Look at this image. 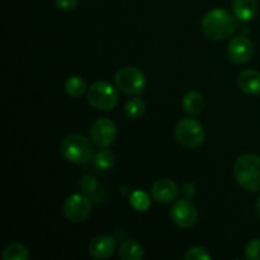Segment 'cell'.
<instances>
[{
	"mask_svg": "<svg viewBox=\"0 0 260 260\" xmlns=\"http://www.w3.org/2000/svg\"><path fill=\"white\" fill-rule=\"evenodd\" d=\"M238 18L225 9L210 10L201 22V28L208 38L222 41L231 37L238 27Z\"/></svg>",
	"mask_w": 260,
	"mask_h": 260,
	"instance_id": "obj_1",
	"label": "cell"
},
{
	"mask_svg": "<svg viewBox=\"0 0 260 260\" xmlns=\"http://www.w3.org/2000/svg\"><path fill=\"white\" fill-rule=\"evenodd\" d=\"M234 175L244 189L249 192H259L260 156L254 154L241 155L234 164Z\"/></svg>",
	"mask_w": 260,
	"mask_h": 260,
	"instance_id": "obj_2",
	"label": "cell"
},
{
	"mask_svg": "<svg viewBox=\"0 0 260 260\" xmlns=\"http://www.w3.org/2000/svg\"><path fill=\"white\" fill-rule=\"evenodd\" d=\"M60 152L63 159L73 164H85L93 157V147L85 136L70 134L60 142Z\"/></svg>",
	"mask_w": 260,
	"mask_h": 260,
	"instance_id": "obj_3",
	"label": "cell"
},
{
	"mask_svg": "<svg viewBox=\"0 0 260 260\" xmlns=\"http://www.w3.org/2000/svg\"><path fill=\"white\" fill-rule=\"evenodd\" d=\"M174 136L182 146L187 149H197L205 142L206 132L202 123L197 119L184 118L175 126Z\"/></svg>",
	"mask_w": 260,
	"mask_h": 260,
	"instance_id": "obj_4",
	"label": "cell"
},
{
	"mask_svg": "<svg viewBox=\"0 0 260 260\" xmlns=\"http://www.w3.org/2000/svg\"><path fill=\"white\" fill-rule=\"evenodd\" d=\"M89 104L99 111H111L118 103V91L106 81H95L86 93Z\"/></svg>",
	"mask_w": 260,
	"mask_h": 260,
	"instance_id": "obj_5",
	"label": "cell"
},
{
	"mask_svg": "<svg viewBox=\"0 0 260 260\" xmlns=\"http://www.w3.org/2000/svg\"><path fill=\"white\" fill-rule=\"evenodd\" d=\"M114 83L122 93L137 95L145 90L147 81L146 76L140 69L126 66L117 71L114 76Z\"/></svg>",
	"mask_w": 260,
	"mask_h": 260,
	"instance_id": "obj_6",
	"label": "cell"
},
{
	"mask_svg": "<svg viewBox=\"0 0 260 260\" xmlns=\"http://www.w3.org/2000/svg\"><path fill=\"white\" fill-rule=\"evenodd\" d=\"M170 218L180 229H189L198 220V210L189 198L175 201L170 208Z\"/></svg>",
	"mask_w": 260,
	"mask_h": 260,
	"instance_id": "obj_7",
	"label": "cell"
},
{
	"mask_svg": "<svg viewBox=\"0 0 260 260\" xmlns=\"http://www.w3.org/2000/svg\"><path fill=\"white\" fill-rule=\"evenodd\" d=\"M91 201L84 194H73L63 203V215L70 222H83L91 215Z\"/></svg>",
	"mask_w": 260,
	"mask_h": 260,
	"instance_id": "obj_8",
	"label": "cell"
},
{
	"mask_svg": "<svg viewBox=\"0 0 260 260\" xmlns=\"http://www.w3.org/2000/svg\"><path fill=\"white\" fill-rule=\"evenodd\" d=\"M90 139L96 146L108 147L116 141L117 139V126L112 119L98 118L90 126Z\"/></svg>",
	"mask_w": 260,
	"mask_h": 260,
	"instance_id": "obj_9",
	"label": "cell"
},
{
	"mask_svg": "<svg viewBox=\"0 0 260 260\" xmlns=\"http://www.w3.org/2000/svg\"><path fill=\"white\" fill-rule=\"evenodd\" d=\"M254 53V46L245 36H236L228 46L229 58L236 65H243L250 61Z\"/></svg>",
	"mask_w": 260,
	"mask_h": 260,
	"instance_id": "obj_10",
	"label": "cell"
},
{
	"mask_svg": "<svg viewBox=\"0 0 260 260\" xmlns=\"http://www.w3.org/2000/svg\"><path fill=\"white\" fill-rule=\"evenodd\" d=\"M116 251V240L112 236L99 235L95 236L89 243V254L95 259H108Z\"/></svg>",
	"mask_w": 260,
	"mask_h": 260,
	"instance_id": "obj_11",
	"label": "cell"
},
{
	"mask_svg": "<svg viewBox=\"0 0 260 260\" xmlns=\"http://www.w3.org/2000/svg\"><path fill=\"white\" fill-rule=\"evenodd\" d=\"M178 193H179V188L170 179L156 180L151 188L152 198L157 203H162V205L173 202L177 198Z\"/></svg>",
	"mask_w": 260,
	"mask_h": 260,
	"instance_id": "obj_12",
	"label": "cell"
},
{
	"mask_svg": "<svg viewBox=\"0 0 260 260\" xmlns=\"http://www.w3.org/2000/svg\"><path fill=\"white\" fill-rule=\"evenodd\" d=\"M238 85L241 91L249 95H259L260 94V73L256 70L241 71L238 78Z\"/></svg>",
	"mask_w": 260,
	"mask_h": 260,
	"instance_id": "obj_13",
	"label": "cell"
},
{
	"mask_svg": "<svg viewBox=\"0 0 260 260\" xmlns=\"http://www.w3.org/2000/svg\"><path fill=\"white\" fill-rule=\"evenodd\" d=\"M234 14L241 22H249L258 13V2L256 0H234Z\"/></svg>",
	"mask_w": 260,
	"mask_h": 260,
	"instance_id": "obj_14",
	"label": "cell"
},
{
	"mask_svg": "<svg viewBox=\"0 0 260 260\" xmlns=\"http://www.w3.org/2000/svg\"><path fill=\"white\" fill-rule=\"evenodd\" d=\"M182 106L184 112H187L188 114H200L201 112L205 108V98L201 93L194 90H190L183 96Z\"/></svg>",
	"mask_w": 260,
	"mask_h": 260,
	"instance_id": "obj_15",
	"label": "cell"
},
{
	"mask_svg": "<svg viewBox=\"0 0 260 260\" xmlns=\"http://www.w3.org/2000/svg\"><path fill=\"white\" fill-rule=\"evenodd\" d=\"M119 256L123 260H139L144 256V248L135 240H126L119 246Z\"/></svg>",
	"mask_w": 260,
	"mask_h": 260,
	"instance_id": "obj_16",
	"label": "cell"
},
{
	"mask_svg": "<svg viewBox=\"0 0 260 260\" xmlns=\"http://www.w3.org/2000/svg\"><path fill=\"white\" fill-rule=\"evenodd\" d=\"M65 90L73 98H80L86 91V83L81 76H70L65 81Z\"/></svg>",
	"mask_w": 260,
	"mask_h": 260,
	"instance_id": "obj_17",
	"label": "cell"
},
{
	"mask_svg": "<svg viewBox=\"0 0 260 260\" xmlns=\"http://www.w3.org/2000/svg\"><path fill=\"white\" fill-rule=\"evenodd\" d=\"M28 258H29V251L19 243L9 244L3 251L4 260H27Z\"/></svg>",
	"mask_w": 260,
	"mask_h": 260,
	"instance_id": "obj_18",
	"label": "cell"
},
{
	"mask_svg": "<svg viewBox=\"0 0 260 260\" xmlns=\"http://www.w3.org/2000/svg\"><path fill=\"white\" fill-rule=\"evenodd\" d=\"M145 111H146V103L141 98L129 99L126 106H124V112H126L127 117L131 119L141 118L144 116Z\"/></svg>",
	"mask_w": 260,
	"mask_h": 260,
	"instance_id": "obj_19",
	"label": "cell"
},
{
	"mask_svg": "<svg viewBox=\"0 0 260 260\" xmlns=\"http://www.w3.org/2000/svg\"><path fill=\"white\" fill-rule=\"evenodd\" d=\"M114 161H116L114 160V154L111 150H107L106 147H103L94 157V165H95L96 169L102 170V172H107V170L112 169Z\"/></svg>",
	"mask_w": 260,
	"mask_h": 260,
	"instance_id": "obj_20",
	"label": "cell"
},
{
	"mask_svg": "<svg viewBox=\"0 0 260 260\" xmlns=\"http://www.w3.org/2000/svg\"><path fill=\"white\" fill-rule=\"evenodd\" d=\"M129 203H131V206L136 211L144 212V211L149 210L150 198L149 196L145 192H142V190H135L131 194V197H129Z\"/></svg>",
	"mask_w": 260,
	"mask_h": 260,
	"instance_id": "obj_21",
	"label": "cell"
},
{
	"mask_svg": "<svg viewBox=\"0 0 260 260\" xmlns=\"http://www.w3.org/2000/svg\"><path fill=\"white\" fill-rule=\"evenodd\" d=\"M211 258H212V256H211L210 251H208L207 249L202 248V246L190 248L184 255L185 260H210Z\"/></svg>",
	"mask_w": 260,
	"mask_h": 260,
	"instance_id": "obj_22",
	"label": "cell"
},
{
	"mask_svg": "<svg viewBox=\"0 0 260 260\" xmlns=\"http://www.w3.org/2000/svg\"><path fill=\"white\" fill-rule=\"evenodd\" d=\"M245 256L249 260H260V239L249 241L245 248Z\"/></svg>",
	"mask_w": 260,
	"mask_h": 260,
	"instance_id": "obj_23",
	"label": "cell"
},
{
	"mask_svg": "<svg viewBox=\"0 0 260 260\" xmlns=\"http://www.w3.org/2000/svg\"><path fill=\"white\" fill-rule=\"evenodd\" d=\"M79 185H80V189L84 193H93L98 188V180H96V178L94 175H85L80 180Z\"/></svg>",
	"mask_w": 260,
	"mask_h": 260,
	"instance_id": "obj_24",
	"label": "cell"
},
{
	"mask_svg": "<svg viewBox=\"0 0 260 260\" xmlns=\"http://www.w3.org/2000/svg\"><path fill=\"white\" fill-rule=\"evenodd\" d=\"M56 7L63 12H70V10L75 9L78 5V0H55Z\"/></svg>",
	"mask_w": 260,
	"mask_h": 260,
	"instance_id": "obj_25",
	"label": "cell"
},
{
	"mask_svg": "<svg viewBox=\"0 0 260 260\" xmlns=\"http://www.w3.org/2000/svg\"><path fill=\"white\" fill-rule=\"evenodd\" d=\"M182 192H183V194H184L185 198L193 197V196L196 194V187H194V184H192V183H185V184L183 185Z\"/></svg>",
	"mask_w": 260,
	"mask_h": 260,
	"instance_id": "obj_26",
	"label": "cell"
},
{
	"mask_svg": "<svg viewBox=\"0 0 260 260\" xmlns=\"http://www.w3.org/2000/svg\"><path fill=\"white\" fill-rule=\"evenodd\" d=\"M255 210H256V215H258L259 220H260V197L256 201V206H255Z\"/></svg>",
	"mask_w": 260,
	"mask_h": 260,
	"instance_id": "obj_27",
	"label": "cell"
}]
</instances>
